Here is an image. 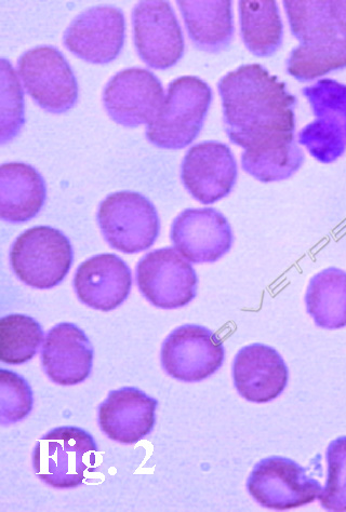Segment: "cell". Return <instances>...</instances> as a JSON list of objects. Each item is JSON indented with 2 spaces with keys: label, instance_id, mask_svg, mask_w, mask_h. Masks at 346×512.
I'll return each instance as SVG.
<instances>
[{
  "label": "cell",
  "instance_id": "obj_19",
  "mask_svg": "<svg viewBox=\"0 0 346 512\" xmlns=\"http://www.w3.org/2000/svg\"><path fill=\"white\" fill-rule=\"evenodd\" d=\"M46 183L30 165L9 163L0 167V218L9 223H25L45 205Z\"/></svg>",
  "mask_w": 346,
  "mask_h": 512
},
{
  "label": "cell",
  "instance_id": "obj_8",
  "mask_svg": "<svg viewBox=\"0 0 346 512\" xmlns=\"http://www.w3.org/2000/svg\"><path fill=\"white\" fill-rule=\"evenodd\" d=\"M136 275L140 292L156 308L178 309L196 298L195 269L176 249L163 248L144 255Z\"/></svg>",
  "mask_w": 346,
  "mask_h": 512
},
{
  "label": "cell",
  "instance_id": "obj_20",
  "mask_svg": "<svg viewBox=\"0 0 346 512\" xmlns=\"http://www.w3.org/2000/svg\"><path fill=\"white\" fill-rule=\"evenodd\" d=\"M177 5L197 49L216 53L230 46L234 35L230 0H180Z\"/></svg>",
  "mask_w": 346,
  "mask_h": 512
},
{
  "label": "cell",
  "instance_id": "obj_26",
  "mask_svg": "<svg viewBox=\"0 0 346 512\" xmlns=\"http://www.w3.org/2000/svg\"><path fill=\"white\" fill-rule=\"evenodd\" d=\"M346 45H303L290 53L287 72L299 82H312L330 72L345 69Z\"/></svg>",
  "mask_w": 346,
  "mask_h": 512
},
{
  "label": "cell",
  "instance_id": "obj_16",
  "mask_svg": "<svg viewBox=\"0 0 346 512\" xmlns=\"http://www.w3.org/2000/svg\"><path fill=\"white\" fill-rule=\"evenodd\" d=\"M131 288V269L111 253L92 256L78 266L74 276L78 300L96 311H114L128 299Z\"/></svg>",
  "mask_w": 346,
  "mask_h": 512
},
{
  "label": "cell",
  "instance_id": "obj_5",
  "mask_svg": "<svg viewBox=\"0 0 346 512\" xmlns=\"http://www.w3.org/2000/svg\"><path fill=\"white\" fill-rule=\"evenodd\" d=\"M98 223L106 242L125 254L149 250L155 244L161 221L152 202L136 192H118L100 204Z\"/></svg>",
  "mask_w": 346,
  "mask_h": 512
},
{
  "label": "cell",
  "instance_id": "obj_9",
  "mask_svg": "<svg viewBox=\"0 0 346 512\" xmlns=\"http://www.w3.org/2000/svg\"><path fill=\"white\" fill-rule=\"evenodd\" d=\"M132 26L138 55L152 69H171L183 58L184 36L168 2H140L132 11Z\"/></svg>",
  "mask_w": 346,
  "mask_h": 512
},
{
  "label": "cell",
  "instance_id": "obj_27",
  "mask_svg": "<svg viewBox=\"0 0 346 512\" xmlns=\"http://www.w3.org/2000/svg\"><path fill=\"white\" fill-rule=\"evenodd\" d=\"M298 141L318 163L326 165L335 163L346 150L342 127L329 118H316L306 125L299 132Z\"/></svg>",
  "mask_w": 346,
  "mask_h": 512
},
{
  "label": "cell",
  "instance_id": "obj_24",
  "mask_svg": "<svg viewBox=\"0 0 346 512\" xmlns=\"http://www.w3.org/2000/svg\"><path fill=\"white\" fill-rule=\"evenodd\" d=\"M283 4L291 33L300 44H345L331 18L328 0H286Z\"/></svg>",
  "mask_w": 346,
  "mask_h": 512
},
{
  "label": "cell",
  "instance_id": "obj_17",
  "mask_svg": "<svg viewBox=\"0 0 346 512\" xmlns=\"http://www.w3.org/2000/svg\"><path fill=\"white\" fill-rule=\"evenodd\" d=\"M157 400L138 388L113 390L98 410L103 433L118 443L136 444L149 436L156 423Z\"/></svg>",
  "mask_w": 346,
  "mask_h": 512
},
{
  "label": "cell",
  "instance_id": "obj_4",
  "mask_svg": "<svg viewBox=\"0 0 346 512\" xmlns=\"http://www.w3.org/2000/svg\"><path fill=\"white\" fill-rule=\"evenodd\" d=\"M73 261L70 239L50 226L28 229L10 250L13 273L23 284L38 290L59 286L70 273Z\"/></svg>",
  "mask_w": 346,
  "mask_h": 512
},
{
  "label": "cell",
  "instance_id": "obj_7",
  "mask_svg": "<svg viewBox=\"0 0 346 512\" xmlns=\"http://www.w3.org/2000/svg\"><path fill=\"white\" fill-rule=\"evenodd\" d=\"M247 490L264 508L288 510L318 500L323 488L319 481L309 475L308 469L297 462L272 456L264 458L252 469Z\"/></svg>",
  "mask_w": 346,
  "mask_h": 512
},
{
  "label": "cell",
  "instance_id": "obj_13",
  "mask_svg": "<svg viewBox=\"0 0 346 512\" xmlns=\"http://www.w3.org/2000/svg\"><path fill=\"white\" fill-rule=\"evenodd\" d=\"M237 164L231 148L221 142L198 143L185 154L181 180L185 190L203 205L229 196L237 181Z\"/></svg>",
  "mask_w": 346,
  "mask_h": 512
},
{
  "label": "cell",
  "instance_id": "obj_15",
  "mask_svg": "<svg viewBox=\"0 0 346 512\" xmlns=\"http://www.w3.org/2000/svg\"><path fill=\"white\" fill-rule=\"evenodd\" d=\"M232 374L237 393L252 403H268L278 398L289 380L283 357L275 348L259 343L239 350Z\"/></svg>",
  "mask_w": 346,
  "mask_h": 512
},
{
  "label": "cell",
  "instance_id": "obj_31",
  "mask_svg": "<svg viewBox=\"0 0 346 512\" xmlns=\"http://www.w3.org/2000/svg\"><path fill=\"white\" fill-rule=\"evenodd\" d=\"M302 92L316 118L336 120L342 127L346 140V85L335 79L325 78L305 87Z\"/></svg>",
  "mask_w": 346,
  "mask_h": 512
},
{
  "label": "cell",
  "instance_id": "obj_1",
  "mask_svg": "<svg viewBox=\"0 0 346 512\" xmlns=\"http://www.w3.org/2000/svg\"><path fill=\"white\" fill-rule=\"evenodd\" d=\"M218 89L225 131L233 144L247 150L294 136L297 98L262 65L239 66L221 78Z\"/></svg>",
  "mask_w": 346,
  "mask_h": 512
},
{
  "label": "cell",
  "instance_id": "obj_18",
  "mask_svg": "<svg viewBox=\"0 0 346 512\" xmlns=\"http://www.w3.org/2000/svg\"><path fill=\"white\" fill-rule=\"evenodd\" d=\"M41 360L50 381L75 386L85 382L91 373L93 347L82 329L64 322L47 333Z\"/></svg>",
  "mask_w": 346,
  "mask_h": 512
},
{
  "label": "cell",
  "instance_id": "obj_11",
  "mask_svg": "<svg viewBox=\"0 0 346 512\" xmlns=\"http://www.w3.org/2000/svg\"><path fill=\"white\" fill-rule=\"evenodd\" d=\"M165 97L161 80L148 70L133 67L111 78L103 92V104L116 124L137 128L151 123Z\"/></svg>",
  "mask_w": 346,
  "mask_h": 512
},
{
  "label": "cell",
  "instance_id": "obj_25",
  "mask_svg": "<svg viewBox=\"0 0 346 512\" xmlns=\"http://www.w3.org/2000/svg\"><path fill=\"white\" fill-rule=\"evenodd\" d=\"M44 341L41 325L30 316L13 314L0 320V360L7 365L32 360Z\"/></svg>",
  "mask_w": 346,
  "mask_h": 512
},
{
  "label": "cell",
  "instance_id": "obj_29",
  "mask_svg": "<svg viewBox=\"0 0 346 512\" xmlns=\"http://www.w3.org/2000/svg\"><path fill=\"white\" fill-rule=\"evenodd\" d=\"M326 460L327 480L318 501L328 511H346V437L329 444Z\"/></svg>",
  "mask_w": 346,
  "mask_h": 512
},
{
  "label": "cell",
  "instance_id": "obj_32",
  "mask_svg": "<svg viewBox=\"0 0 346 512\" xmlns=\"http://www.w3.org/2000/svg\"><path fill=\"white\" fill-rule=\"evenodd\" d=\"M329 10L337 31L346 44V0H331Z\"/></svg>",
  "mask_w": 346,
  "mask_h": 512
},
{
  "label": "cell",
  "instance_id": "obj_6",
  "mask_svg": "<svg viewBox=\"0 0 346 512\" xmlns=\"http://www.w3.org/2000/svg\"><path fill=\"white\" fill-rule=\"evenodd\" d=\"M18 72L26 92L52 114L73 109L78 99V84L68 61L55 47L39 46L23 53Z\"/></svg>",
  "mask_w": 346,
  "mask_h": 512
},
{
  "label": "cell",
  "instance_id": "obj_21",
  "mask_svg": "<svg viewBox=\"0 0 346 512\" xmlns=\"http://www.w3.org/2000/svg\"><path fill=\"white\" fill-rule=\"evenodd\" d=\"M238 10L246 48L258 58L272 57L284 38V24L275 0H242Z\"/></svg>",
  "mask_w": 346,
  "mask_h": 512
},
{
  "label": "cell",
  "instance_id": "obj_28",
  "mask_svg": "<svg viewBox=\"0 0 346 512\" xmlns=\"http://www.w3.org/2000/svg\"><path fill=\"white\" fill-rule=\"evenodd\" d=\"M2 70V144L15 139L20 133L24 123L23 91L18 75L12 64L5 58L0 61Z\"/></svg>",
  "mask_w": 346,
  "mask_h": 512
},
{
  "label": "cell",
  "instance_id": "obj_12",
  "mask_svg": "<svg viewBox=\"0 0 346 512\" xmlns=\"http://www.w3.org/2000/svg\"><path fill=\"white\" fill-rule=\"evenodd\" d=\"M125 37L124 12L113 6H96L72 21L63 35V43L77 58L103 65L119 56Z\"/></svg>",
  "mask_w": 346,
  "mask_h": 512
},
{
  "label": "cell",
  "instance_id": "obj_2",
  "mask_svg": "<svg viewBox=\"0 0 346 512\" xmlns=\"http://www.w3.org/2000/svg\"><path fill=\"white\" fill-rule=\"evenodd\" d=\"M211 102L212 90L203 79L183 76L173 80L161 110L146 127V139L164 150H182L201 133Z\"/></svg>",
  "mask_w": 346,
  "mask_h": 512
},
{
  "label": "cell",
  "instance_id": "obj_10",
  "mask_svg": "<svg viewBox=\"0 0 346 512\" xmlns=\"http://www.w3.org/2000/svg\"><path fill=\"white\" fill-rule=\"evenodd\" d=\"M225 349L218 336L197 325L173 330L162 346L161 361L172 379L185 383L202 382L223 365Z\"/></svg>",
  "mask_w": 346,
  "mask_h": 512
},
{
  "label": "cell",
  "instance_id": "obj_22",
  "mask_svg": "<svg viewBox=\"0 0 346 512\" xmlns=\"http://www.w3.org/2000/svg\"><path fill=\"white\" fill-rule=\"evenodd\" d=\"M306 312L318 328L346 327V272L329 267L316 274L305 293Z\"/></svg>",
  "mask_w": 346,
  "mask_h": 512
},
{
  "label": "cell",
  "instance_id": "obj_14",
  "mask_svg": "<svg viewBox=\"0 0 346 512\" xmlns=\"http://www.w3.org/2000/svg\"><path fill=\"white\" fill-rule=\"evenodd\" d=\"M173 247L194 264L215 263L233 246L232 227L214 208L186 209L173 221L170 231Z\"/></svg>",
  "mask_w": 346,
  "mask_h": 512
},
{
  "label": "cell",
  "instance_id": "obj_23",
  "mask_svg": "<svg viewBox=\"0 0 346 512\" xmlns=\"http://www.w3.org/2000/svg\"><path fill=\"white\" fill-rule=\"evenodd\" d=\"M304 159L295 139H290L247 148L242 155V167L262 183L281 182L298 172Z\"/></svg>",
  "mask_w": 346,
  "mask_h": 512
},
{
  "label": "cell",
  "instance_id": "obj_30",
  "mask_svg": "<svg viewBox=\"0 0 346 512\" xmlns=\"http://www.w3.org/2000/svg\"><path fill=\"white\" fill-rule=\"evenodd\" d=\"M33 393L28 382L15 372L0 370V421L3 425L20 422L33 409Z\"/></svg>",
  "mask_w": 346,
  "mask_h": 512
},
{
  "label": "cell",
  "instance_id": "obj_3",
  "mask_svg": "<svg viewBox=\"0 0 346 512\" xmlns=\"http://www.w3.org/2000/svg\"><path fill=\"white\" fill-rule=\"evenodd\" d=\"M99 449L93 437L78 427H59L39 439L33 451L37 478L60 490L81 485L95 473Z\"/></svg>",
  "mask_w": 346,
  "mask_h": 512
}]
</instances>
